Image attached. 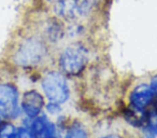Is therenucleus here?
I'll return each instance as SVG.
<instances>
[{
	"label": "nucleus",
	"mask_w": 157,
	"mask_h": 138,
	"mask_svg": "<svg viewBox=\"0 0 157 138\" xmlns=\"http://www.w3.org/2000/svg\"><path fill=\"white\" fill-rule=\"evenodd\" d=\"M55 50L36 30L18 35L10 43L7 63L12 70L20 73H41L53 66Z\"/></svg>",
	"instance_id": "1"
},
{
	"label": "nucleus",
	"mask_w": 157,
	"mask_h": 138,
	"mask_svg": "<svg viewBox=\"0 0 157 138\" xmlns=\"http://www.w3.org/2000/svg\"><path fill=\"white\" fill-rule=\"evenodd\" d=\"M97 61L96 49L87 39L66 41L55 50L53 66L71 81H82Z\"/></svg>",
	"instance_id": "2"
},
{
	"label": "nucleus",
	"mask_w": 157,
	"mask_h": 138,
	"mask_svg": "<svg viewBox=\"0 0 157 138\" xmlns=\"http://www.w3.org/2000/svg\"><path fill=\"white\" fill-rule=\"evenodd\" d=\"M85 83L86 91H90L88 96L95 104L109 107L115 105L121 98V84L117 76L110 66L97 61L90 67L85 77L82 79Z\"/></svg>",
	"instance_id": "3"
},
{
	"label": "nucleus",
	"mask_w": 157,
	"mask_h": 138,
	"mask_svg": "<svg viewBox=\"0 0 157 138\" xmlns=\"http://www.w3.org/2000/svg\"><path fill=\"white\" fill-rule=\"evenodd\" d=\"M37 86L48 103L59 104L65 107L72 101L74 95L73 81L54 66H50L40 73Z\"/></svg>",
	"instance_id": "4"
},
{
	"label": "nucleus",
	"mask_w": 157,
	"mask_h": 138,
	"mask_svg": "<svg viewBox=\"0 0 157 138\" xmlns=\"http://www.w3.org/2000/svg\"><path fill=\"white\" fill-rule=\"evenodd\" d=\"M20 84L12 78H0V118L18 123L23 119L21 111Z\"/></svg>",
	"instance_id": "5"
},
{
	"label": "nucleus",
	"mask_w": 157,
	"mask_h": 138,
	"mask_svg": "<svg viewBox=\"0 0 157 138\" xmlns=\"http://www.w3.org/2000/svg\"><path fill=\"white\" fill-rule=\"evenodd\" d=\"M123 101L127 108L144 116L157 104V95L150 86L147 80H140L129 86Z\"/></svg>",
	"instance_id": "6"
},
{
	"label": "nucleus",
	"mask_w": 157,
	"mask_h": 138,
	"mask_svg": "<svg viewBox=\"0 0 157 138\" xmlns=\"http://www.w3.org/2000/svg\"><path fill=\"white\" fill-rule=\"evenodd\" d=\"M46 99L37 85L27 86L22 90L21 95V111L22 120H33L45 112Z\"/></svg>",
	"instance_id": "7"
},
{
	"label": "nucleus",
	"mask_w": 157,
	"mask_h": 138,
	"mask_svg": "<svg viewBox=\"0 0 157 138\" xmlns=\"http://www.w3.org/2000/svg\"><path fill=\"white\" fill-rule=\"evenodd\" d=\"M54 50L63 45L66 41V23L52 15L43 18L35 29Z\"/></svg>",
	"instance_id": "8"
},
{
	"label": "nucleus",
	"mask_w": 157,
	"mask_h": 138,
	"mask_svg": "<svg viewBox=\"0 0 157 138\" xmlns=\"http://www.w3.org/2000/svg\"><path fill=\"white\" fill-rule=\"evenodd\" d=\"M23 121L28 124L33 138H60L55 120L50 118L45 112L33 120Z\"/></svg>",
	"instance_id": "9"
},
{
	"label": "nucleus",
	"mask_w": 157,
	"mask_h": 138,
	"mask_svg": "<svg viewBox=\"0 0 157 138\" xmlns=\"http://www.w3.org/2000/svg\"><path fill=\"white\" fill-rule=\"evenodd\" d=\"M60 138H93L90 126L80 118L68 116L60 132Z\"/></svg>",
	"instance_id": "10"
},
{
	"label": "nucleus",
	"mask_w": 157,
	"mask_h": 138,
	"mask_svg": "<svg viewBox=\"0 0 157 138\" xmlns=\"http://www.w3.org/2000/svg\"><path fill=\"white\" fill-rule=\"evenodd\" d=\"M141 133H147L157 137V106L151 108L145 114L143 129ZM140 133V134H141Z\"/></svg>",
	"instance_id": "11"
},
{
	"label": "nucleus",
	"mask_w": 157,
	"mask_h": 138,
	"mask_svg": "<svg viewBox=\"0 0 157 138\" xmlns=\"http://www.w3.org/2000/svg\"><path fill=\"white\" fill-rule=\"evenodd\" d=\"M65 106H61L59 104L55 103H46L45 106V113L48 114L50 118H52L53 120L59 118V116H63L65 113Z\"/></svg>",
	"instance_id": "12"
},
{
	"label": "nucleus",
	"mask_w": 157,
	"mask_h": 138,
	"mask_svg": "<svg viewBox=\"0 0 157 138\" xmlns=\"http://www.w3.org/2000/svg\"><path fill=\"white\" fill-rule=\"evenodd\" d=\"M146 80H147L148 84H150V86L152 88V90L154 91L155 94L157 95V73H154L151 76H148V78Z\"/></svg>",
	"instance_id": "13"
},
{
	"label": "nucleus",
	"mask_w": 157,
	"mask_h": 138,
	"mask_svg": "<svg viewBox=\"0 0 157 138\" xmlns=\"http://www.w3.org/2000/svg\"><path fill=\"white\" fill-rule=\"evenodd\" d=\"M95 138H107V135H105V133H103V134H101V135L97 136V137H95Z\"/></svg>",
	"instance_id": "14"
},
{
	"label": "nucleus",
	"mask_w": 157,
	"mask_h": 138,
	"mask_svg": "<svg viewBox=\"0 0 157 138\" xmlns=\"http://www.w3.org/2000/svg\"><path fill=\"white\" fill-rule=\"evenodd\" d=\"M2 121H3V120H2V119H1V118H0V123H1V122H2Z\"/></svg>",
	"instance_id": "15"
},
{
	"label": "nucleus",
	"mask_w": 157,
	"mask_h": 138,
	"mask_svg": "<svg viewBox=\"0 0 157 138\" xmlns=\"http://www.w3.org/2000/svg\"><path fill=\"white\" fill-rule=\"evenodd\" d=\"M156 106H157V104H156Z\"/></svg>",
	"instance_id": "16"
}]
</instances>
